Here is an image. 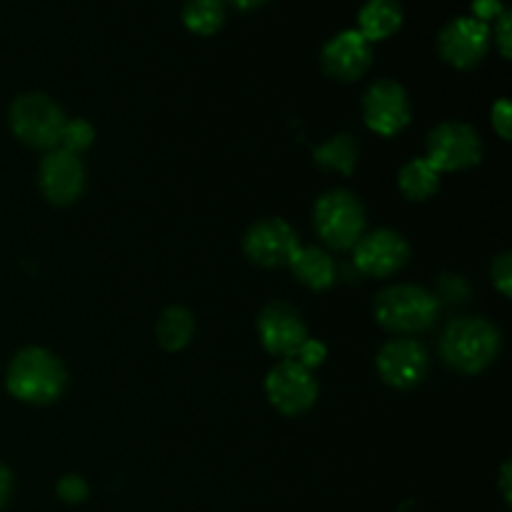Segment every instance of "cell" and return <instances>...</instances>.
Instances as JSON below:
<instances>
[{"mask_svg":"<svg viewBox=\"0 0 512 512\" xmlns=\"http://www.w3.org/2000/svg\"><path fill=\"white\" fill-rule=\"evenodd\" d=\"M503 348L498 325L485 318H455L440 335V355L445 365L463 375H478L495 363Z\"/></svg>","mask_w":512,"mask_h":512,"instance_id":"cell-1","label":"cell"},{"mask_svg":"<svg viewBox=\"0 0 512 512\" xmlns=\"http://www.w3.org/2000/svg\"><path fill=\"white\" fill-rule=\"evenodd\" d=\"M68 385L65 365L45 348H23L8 368V390L20 403L48 405L63 395Z\"/></svg>","mask_w":512,"mask_h":512,"instance_id":"cell-2","label":"cell"},{"mask_svg":"<svg viewBox=\"0 0 512 512\" xmlns=\"http://www.w3.org/2000/svg\"><path fill=\"white\" fill-rule=\"evenodd\" d=\"M378 325L388 333L415 335L433 328L440 315V303L430 290L413 283H398L380 290L373 303Z\"/></svg>","mask_w":512,"mask_h":512,"instance_id":"cell-3","label":"cell"},{"mask_svg":"<svg viewBox=\"0 0 512 512\" xmlns=\"http://www.w3.org/2000/svg\"><path fill=\"white\" fill-rule=\"evenodd\" d=\"M313 225L325 245L333 250H353L365 233V208L350 190H328L315 203Z\"/></svg>","mask_w":512,"mask_h":512,"instance_id":"cell-4","label":"cell"},{"mask_svg":"<svg viewBox=\"0 0 512 512\" xmlns=\"http://www.w3.org/2000/svg\"><path fill=\"white\" fill-rule=\"evenodd\" d=\"M10 130L20 143L35 150L58 148L65 125V113L45 93H23L10 105Z\"/></svg>","mask_w":512,"mask_h":512,"instance_id":"cell-5","label":"cell"},{"mask_svg":"<svg viewBox=\"0 0 512 512\" xmlns=\"http://www.w3.org/2000/svg\"><path fill=\"white\" fill-rule=\"evenodd\" d=\"M425 160L438 173H463L483 160V140L473 125L445 120L430 130Z\"/></svg>","mask_w":512,"mask_h":512,"instance_id":"cell-6","label":"cell"},{"mask_svg":"<svg viewBox=\"0 0 512 512\" xmlns=\"http://www.w3.org/2000/svg\"><path fill=\"white\" fill-rule=\"evenodd\" d=\"M265 395L278 413L295 418L308 413L318 400V380L313 370L303 368L293 358L280 360L265 378Z\"/></svg>","mask_w":512,"mask_h":512,"instance_id":"cell-7","label":"cell"},{"mask_svg":"<svg viewBox=\"0 0 512 512\" xmlns=\"http://www.w3.org/2000/svg\"><path fill=\"white\" fill-rule=\"evenodd\" d=\"M410 260V243L403 233L378 228L363 233L353 248V263L368 278H388L400 273Z\"/></svg>","mask_w":512,"mask_h":512,"instance_id":"cell-8","label":"cell"},{"mask_svg":"<svg viewBox=\"0 0 512 512\" xmlns=\"http://www.w3.org/2000/svg\"><path fill=\"white\" fill-rule=\"evenodd\" d=\"M365 125L383 138L403 133L410 123L408 90L398 80H375L363 98Z\"/></svg>","mask_w":512,"mask_h":512,"instance_id":"cell-9","label":"cell"},{"mask_svg":"<svg viewBox=\"0 0 512 512\" xmlns=\"http://www.w3.org/2000/svg\"><path fill=\"white\" fill-rule=\"evenodd\" d=\"M380 378L395 390H413L425 380L430 368V355L423 343L413 338H395L380 348L375 358Z\"/></svg>","mask_w":512,"mask_h":512,"instance_id":"cell-10","label":"cell"},{"mask_svg":"<svg viewBox=\"0 0 512 512\" xmlns=\"http://www.w3.org/2000/svg\"><path fill=\"white\" fill-rule=\"evenodd\" d=\"M300 248L298 233L283 218H263L250 225L243 238V250L250 263L260 268H283Z\"/></svg>","mask_w":512,"mask_h":512,"instance_id":"cell-11","label":"cell"},{"mask_svg":"<svg viewBox=\"0 0 512 512\" xmlns=\"http://www.w3.org/2000/svg\"><path fill=\"white\" fill-rule=\"evenodd\" d=\"M258 338L275 358H293L300 345L310 338L303 315L288 303H268L258 315Z\"/></svg>","mask_w":512,"mask_h":512,"instance_id":"cell-12","label":"cell"},{"mask_svg":"<svg viewBox=\"0 0 512 512\" xmlns=\"http://www.w3.org/2000/svg\"><path fill=\"white\" fill-rule=\"evenodd\" d=\"M490 48V28L473 15L450 20L438 38V50L453 68L470 70L485 58Z\"/></svg>","mask_w":512,"mask_h":512,"instance_id":"cell-13","label":"cell"},{"mask_svg":"<svg viewBox=\"0 0 512 512\" xmlns=\"http://www.w3.org/2000/svg\"><path fill=\"white\" fill-rule=\"evenodd\" d=\"M38 183L48 203L53 205L75 203L85 190L83 160L63 148L48 150V155L40 160Z\"/></svg>","mask_w":512,"mask_h":512,"instance_id":"cell-14","label":"cell"},{"mask_svg":"<svg viewBox=\"0 0 512 512\" xmlns=\"http://www.w3.org/2000/svg\"><path fill=\"white\" fill-rule=\"evenodd\" d=\"M320 60L330 78L350 83L368 73L370 63H373V48L358 30H343L325 43Z\"/></svg>","mask_w":512,"mask_h":512,"instance_id":"cell-15","label":"cell"},{"mask_svg":"<svg viewBox=\"0 0 512 512\" xmlns=\"http://www.w3.org/2000/svg\"><path fill=\"white\" fill-rule=\"evenodd\" d=\"M290 268L293 275L310 290H323L333 288L335 283V263L323 248H315V245H300L295 250V255L290 258Z\"/></svg>","mask_w":512,"mask_h":512,"instance_id":"cell-16","label":"cell"},{"mask_svg":"<svg viewBox=\"0 0 512 512\" xmlns=\"http://www.w3.org/2000/svg\"><path fill=\"white\" fill-rule=\"evenodd\" d=\"M400 25H403V8L398 0H368L360 8L358 33L368 43L390 38L393 33H398Z\"/></svg>","mask_w":512,"mask_h":512,"instance_id":"cell-17","label":"cell"},{"mask_svg":"<svg viewBox=\"0 0 512 512\" xmlns=\"http://www.w3.org/2000/svg\"><path fill=\"white\" fill-rule=\"evenodd\" d=\"M193 335L195 318L183 305H170V308H165L160 313L158 323H155V338H158L160 348L168 350V353H178V350L188 348Z\"/></svg>","mask_w":512,"mask_h":512,"instance_id":"cell-18","label":"cell"},{"mask_svg":"<svg viewBox=\"0 0 512 512\" xmlns=\"http://www.w3.org/2000/svg\"><path fill=\"white\" fill-rule=\"evenodd\" d=\"M360 145L350 133H338L323 145L313 148V160L320 170H333L340 175H353L358 165Z\"/></svg>","mask_w":512,"mask_h":512,"instance_id":"cell-19","label":"cell"},{"mask_svg":"<svg viewBox=\"0 0 512 512\" xmlns=\"http://www.w3.org/2000/svg\"><path fill=\"white\" fill-rule=\"evenodd\" d=\"M398 185L405 198L423 203L440 190V173L425 158H415L400 168Z\"/></svg>","mask_w":512,"mask_h":512,"instance_id":"cell-20","label":"cell"},{"mask_svg":"<svg viewBox=\"0 0 512 512\" xmlns=\"http://www.w3.org/2000/svg\"><path fill=\"white\" fill-rule=\"evenodd\" d=\"M185 28L198 35H213L225 23L223 0H188L183 10Z\"/></svg>","mask_w":512,"mask_h":512,"instance_id":"cell-21","label":"cell"},{"mask_svg":"<svg viewBox=\"0 0 512 512\" xmlns=\"http://www.w3.org/2000/svg\"><path fill=\"white\" fill-rule=\"evenodd\" d=\"M95 140V128L83 118H73V120H65L63 125V133H60V143L58 148L68 150V153L80 155L93 145Z\"/></svg>","mask_w":512,"mask_h":512,"instance_id":"cell-22","label":"cell"},{"mask_svg":"<svg viewBox=\"0 0 512 512\" xmlns=\"http://www.w3.org/2000/svg\"><path fill=\"white\" fill-rule=\"evenodd\" d=\"M490 275H493V285L510 298L512 293V255L510 253H500L498 258L493 260V268H490Z\"/></svg>","mask_w":512,"mask_h":512,"instance_id":"cell-23","label":"cell"},{"mask_svg":"<svg viewBox=\"0 0 512 512\" xmlns=\"http://www.w3.org/2000/svg\"><path fill=\"white\" fill-rule=\"evenodd\" d=\"M58 498L65 500V503H83L88 498V483H85L80 475H65L58 483Z\"/></svg>","mask_w":512,"mask_h":512,"instance_id":"cell-24","label":"cell"},{"mask_svg":"<svg viewBox=\"0 0 512 512\" xmlns=\"http://www.w3.org/2000/svg\"><path fill=\"white\" fill-rule=\"evenodd\" d=\"M325 355H328V350H325V345L320 343V340L308 338L303 345H300L298 353L293 355V360H295V363L303 365V368L313 370V368H318V365H323Z\"/></svg>","mask_w":512,"mask_h":512,"instance_id":"cell-25","label":"cell"},{"mask_svg":"<svg viewBox=\"0 0 512 512\" xmlns=\"http://www.w3.org/2000/svg\"><path fill=\"white\" fill-rule=\"evenodd\" d=\"M493 128L495 133L500 135L503 140H510L512 133V108H510V100L508 98H500L498 103L493 105Z\"/></svg>","mask_w":512,"mask_h":512,"instance_id":"cell-26","label":"cell"},{"mask_svg":"<svg viewBox=\"0 0 512 512\" xmlns=\"http://www.w3.org/2000/svg\"><path fill=\"white\" fill-rule=\"evenodd\" d=\"M473 13H475L473 18L488 23V20L500 18L505 10H503V3H500V0H473Z\"/></svg>","mask_w":512,"mask_h":512,"instance_id":"cell-27","label":"cell"},{"mask_svg":"<svg viewBox=\"0 0 512 512\" xmlns=\"http://www.w3.org/2000/svg\"><path fill=\"white\" fill-rule=\"evenodd\" d=\"M495 40H498L500 53L508 58L510 55V15L503 13L498 18V25H495Z\"/></svg>","mask_w":512,"mask_h":512,"instance_id":"cell-28","label":"cell"},{"mask_svg":"<svg viewBox=\"0 0 512 512\" xmlns=\"http://www.w3.org/2000/svg\"><path fill=\"white\" fill-rule=\"evenodd\" d=\"M10 493H13V475H10V470L0 463V508L8 503Z\"/></svg>","mask_w":512,"mask_h":512,"instance_id":"cell-29","label":"cell"},{"mask_svg":"<svg viewBox=\"0 0 512 512\" xmlns=\"http://www.w3.org/2000/svg\"><path fill=\"white\" fill-rule=\"evenodd\" d=\"M500 485H503L505 503H510V463H503V470H500Z\"/></svg>","mask_w":512,"mask_h":512,"instance_id":"cell-30","label":"cell"},{"mask_svg":"<svg viewBox=\"0 0 512 512\" xmlns=\"http://www.w3.org/2000/svg\"><path fill=\"white\" fill-rule=\"evenodd\" d=\"M230 3L240 10H250V8H258V5H263L265 0H230Z\"/></svg>","mask_w":512,"mask_h":512,"instance_id":"cell-31","label":"cell"}]
</instances>
